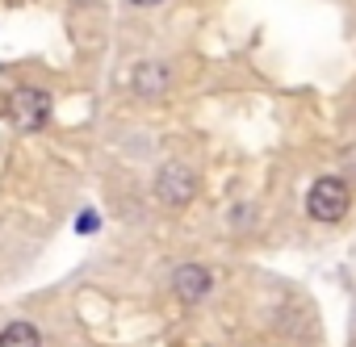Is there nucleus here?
<instances>
[{"label":"nucleus","instance_id":"nucleus-6","mask_svg":"<svg viewBox=\"0 0 356 347\" xmlns=\"http://www.w3.org/2000/svg\"><path fill=\"white\" fill-rule=\"evenodd\" d=\"M0 347H42V335L34 322H9L0 330Z\"/></svg>","mask_w":356,"mask_h":347},{"label":"nucleus","instance_id":"nucleus-10","mask_svg":"<svg viewBox=\"0 0 356 347\" xmlns=\"http://www.w3.org/2000/svg\"><path fill=\"white\" fill-rule=\"evenodd\" d=\"M76 5H92V0H76Z\"/></svg>","mask_w":356,"mask_h":347},{"label":"nucleus","instance_id":"nucleus-4","mask_svg":"<svg viewBox=\"0 0 356 347\" xmlns=\"http://www.w3.org/2000/svg\"><path fill=\"white\" fill-rule=\"evenodd\" d=\"M210 289H214V276L202 264H181V268L172 272V293L181 297V301H189V305H197Z\"/></svg>","mask_w":356,"mask_h":347},{"label":"nucleus","instance_id":"nucleus-7","mask_svg":"<svg viewBox=\"0 0 356 347\" xmlns=\"http://www.w3.org/2000/svg\"><path fill=\"white\" fill-rule=\"evenodd\" d=\"M76 230H80V235H97V230H101V218H97V210H84V214L76 218Z\"/></svg>","mask_w":356,"mask_h":347},{"label":"nucleus","instance_id":"nucleus-3","mask_svg":"<svg viewBox=\"0 0 356 347\" xmlns=\"http://www.w3.org/2000/svg\"><path fill=\"white\" fill-rule=\"evenodd\" d=\"M13 121L22 130H42L51 121V92L47 88H17L13 92Z\"/></svg>","mask_w":356,"mask_h":347},{"label":"nucleus","instance_id":"nucleus-5","mask_svg":"<svg viewBox=\"0 0 356 347\" xmlns=\"http://www.w3.org/2000/svg\"><path fill=\"white\" fill-rule=\"evenodd\" d=\"M134 92H138V96H159V92H168V71H163L159 63L134 67Z\"/></svg>","mask_w":356,"mask_h":347},{"label":"nucleus","instance_id":"nucleus-8","mask_svg":"<svg viewBox=\"0 0 356 347\" xmlns=\"http://www.w3.org/2000/svg\"><path fill=\"white\" fill-rule=\"evenodd\" d=\"M343 163H348V167L356 171V146H343Z\"/></svg>","mask_w":356,"mask_h":347},{"label":"nucleus","instance_id":"nucleus-9","mask_svg":"<svg viewBox=\"0 0 356 347\" xmlns=\"http://www.w3.org/2000/svg\"><path fill=\"white\" fill-rule=\"evenodd\" d=\"M130 5H143V9H151V5H163V0H130Z\"/></svg>","mask_w":356,"mask_h":347},{"label":"nucleus","instance_id":"nucleus-1","mask_svg":"<svg viewBox=\"0 0 356 347\" xmlns=\"http://www.w3.org/2000/svg\"><path fill=\"white\" fill-rule=\"evenodd\" d=\"M348 205H352V185H348L343 176H318V180L310 185V193H306V214H310L314 222H323V226L343 222Z\"/></svg>","mask_w":356,"mask_h":347},{"label":"nucleus","instance_id":"nucleus-2","mask_svg":"<svg viewBox=\"0 0 356 347\" xmlns=\"http://www.w3.org/2000/svg\"><path fill=\"white\" fill-rule=\"evenodd\" d=\"M193 193H197V176H193L181 159H168L159 167V176H155V197L163 205H172V210H181V205L193 201Z\"/></svg>","mask_w":356,"mask_h":347}]
</instances>
